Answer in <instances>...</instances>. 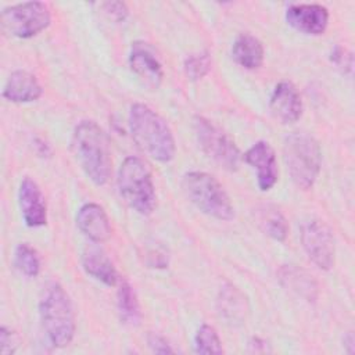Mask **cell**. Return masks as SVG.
Returning <instances> with one entry per match:
<instances>
[{
    "label": "cell",
    "mask_w": 355,
    "mask_h": 355,
    "mask_svg": "<svg viewBox=\"0 0 355 355\" xmlns=\"http://www.w3.org/2000/svg\"><path fill=\"white\" fill-rule=\"evenodd\" d=\"M71 148L85 175L96 184L104 186L111 176V153L107 135L94 121H80L72 133Z\"/></svg>",
    "instance_id": "obj_1"
},
{
    "label": "cell",
    "mask_w": 355,
    "mask_h": 355,
    "mask_svg": "<svg viewBox=\"0 0 355 355\" xmlns=\"http://www.w3.org/2000/svg\"><path fill=\"white\" fill-rule=\"evenodd\" d=\"M129 129L135 143L158 162L175 158L176 143L166 121L146 104L135 103L129 110Z\"/></svg>",
    "instance_id": "obj_2"
},
{
    "label": "cell",
    "mask_w": 355,
    "mask_h": 355,
    "mask_svg": "<svg viewBox=\"0 0 355 355\" xmlns=\"http://www.w3.org/2000/svg\"><path fill=\"white\" fill-rule=\"evenodd\" d=\"M39 315L50 344L64 348L71 344L76 330L72 301L58 283L49 284L39 300Z\"/></svg>",
    "instance_id": "obj_3"
},
{
    "label": "cell",
    "mask_w": 355,
    "mask_h": 355,
    "mask_svg": "<svg viewBox=\"0 0 355 355\" xmlns=\"http://www.w3.org/2000/svg\"><path fill=\"white\" fill-rule=\"evenodd\" d=\"M283 158L293 183L311 189L320 172L322 151L318 140L306 132H293L283 141Z\"/></svg>",
    "instance_id": "obj_4"
},
{
    "label": "cell",
    "mask_w": 355,
    "mask_h": 355,
    "mask_svg": "<svg viewBox=\"0 0 355 355\" xmlns=\"http://www.w3.org/2000/svg\"><path fill=\"white\" fill-rule=\"evenodd\" d=\"M118 190L137 214L150 215L157 205V193L148 165L139 157H126L118 169Z\"/></svg>",
    "instance_id": "obj_5"
},
{
    "label": "cell",
    "mask_w": 355,
    "mask_h": 355,
    "mask_svg": "<svg viewBox=\"0 0 355 355\" xmlns=\"http://www.w3.org/2000/svg\"><path fill=\"white\" fill-rule=\"evenodd\" d=\"M182 190L202 214L219 220H232L234 207L223 186L209 173L191 171L182 176Z\"/></svg>",
    "instance_id": "obj_6"
},
{
    "label": "cell",
    "mask_w": 355,
    "mask_h": 355,
    "mask_svg": "<svg viewBox=\"0 0 355 355\" xmlns=\"http://www.w3.org/2000/svg\"><path fill=\"white\" fill-rule=\"evenodd\" d=\"M193 129L197 143L207 157L229 172H236L240 168L243 155L223 130L204 116H194Z\"/></svg>",
    "instance_id": "obj_7"
},
{
    "label": "cell",
    "mask_w": 355,
    "mask_h": 355,
    "mask_svg": "<svg viewBox=\"0 0 355 355\" xmlns=\"http://www.w3.org/2000/svg\"><path fill=\"white\" fill-rule=\"evenodd\" d=\"M0 22L3 32L10 36L29 39L49 28L51 14L42 1H25L3 8Z\"/></svg>",
    "instance_id": "obj_8"
},
{
    "label": "cell",
    "mask_w": 355,
    "mask_h": 355,
    "mask_svg": "<svg viewBox=\"0 0 355 355\" xmlns=\"http://www.w3.org/2000/svg\"><path fill=\"white\" fill-rule=\"evenodd\" d=\"M308 258L322 270H330L336 261V243L330 227L318 219L305 222L300 233Z\"/></svg>",
    "instance_id": "obj_9"
},
{
    "label": "cell",
    "mask_w": 355,
    "mask_h": 355,
    "mask_svg": "<svg viewBox=\"0 0 355 355\" xmlns=\"http://www.w3.org/2000/svg\"><path fill=\"white\" fill-rule=\"evenodd\" d=\"M129 67L144 85L153 89L159 87L164 78V69L154 49L148 43H132L129 53Z\"/></svg>",
    "instance_id": "obj_10"
},
{
    "label": "cell",
    "mask_w": 355,
    "mask_h": 355,
    "mask_svg": "<svg viewBox=\"0 0 355 355\" xmlns=\"http://www.w3.org/2000/svg\"><path fill=\"white\" fill-rule=\"evenodd\" d=\"M287 24L305 35H323L329 25V10L322 4H293L286 10Z\"/></svg>",
    "instance_id": "obj_11"
},
{
    "label": "cell",
    "mask_w": 355,
    "mask_h": 355,
    "mask_svg": "<svg viewBox=\"0 0 355 355\" xmlns=\"http://www.w3.org/2000/svg\"><path fill=\"white\" fill-rule=\"evenodd\" d=\"M243 159L257 169V182L262 191H268L276 184L279 176L277 161L275 150L268 141L259 140L252 144L243 155Z\"/></svg>",
    "instance_id": "obj_12"
},
{
    "label": "cell",
    "mask_w": 355,
    "mask_h": 355,
    "mask_svg": "<svg viewBox=\"0 0 355 355\" xmlns=\"http://www.w3.org/2000/svg\"><path fill=\"white\" fill-rule=\"evenodd\" d=\"M18 204L22 219L29 227H40L47 222V207L44 196L37 183L31 178H24L18 189Z\"/></svg>",
    "instance_id": "obj_13"
},
{
    "label": "cell",
    "mask_w": 355,
    "mask_h": 355,
    "mask_svg": "<svg viewBox=\"0 0 355 355\" xmlns=\"http://www.w3.org/2000/svg\"><path fill=\"white\" fill-rule=\"evenodd\" d=\"M269 107L272 115L286 125L297 122L304 110L297 87L288 80H282L275 86L270 94Z\"/></svg>",
    "instance_id": "obj_14"
},
{
    "label": "cell",
    "mask_w": 355,
    "mask_h": 355,
    "mask_svg": "<svg viewBox=\"0 0 355 355\" xmlns=\"http://www.w3.org/2000/svg\"><path fill=\"white\" fill-rule=\"evenodd\" d=\"M78 229L93 243H105L112 233L111 223L104 208L96 202L83 204L76 214Z\"/></svg>",
    "instance_id": "obj_15"
},
{
    "label": "cell",
    "mask_w": 355,
    "mask_h": 355,
    "mask_svg": "<svg viewBox=\"0 0 355 355\" xmlns=\"http://www.w3.org/2000/svg\"><path fill=\"white\" fill-rule=\"evenodd\" d=\"M42 94L43 87L37 78L33 73L22 69L11 72L3 89V97L17 104L36 101Z\"/></svg>",
    "instance_id": "obj_16"
},
{
    "label": "cell",
    "mask_w": 355,
    "mask_h": 355,
    "mask_svg": "<svg viewBox=\"0 0 355 355\" xmlns=\"http://www.w3.org/2000/svg\"><path fill=\"white\" fill-rule=\"evenodd\" d=\"M80 261L83 270L93 279L101 282L105 286L118 284V272L112 261L107 257V254L103 250L97 247H87L83 250Z\"/></svg>",
    "instance_id": "obj_17"
},
{
    "label": "cell",
    "mask_w": 355,
    "mask_h": 355,
    "mask_svg": "<svg viewBox=\"0 0 355 355\" xmlns=\"http://www.w3.org/2000/svg\"><path fill=\"white\" fill-rule=\"evenodd\" d=\"M280 283L308 302H315L319 295L318 283L313 276L295 265H283L279 269Z\"/></svg>",
    "instance_id": "obj_18"
},
{
    "label": "cell",
    "mask_w": 355,
    "mask_h": 355,
    "mask_svg": "<svg viewBox=\"0 0 355 355\" xmlns=\"http://www.w3.org/2000/svg\"><path fill=\"white\" fill-rule=\"evenodd\" d=\"M216 305L220 318H223L226 323L232 326L243 323L248 312V302L245 295L232 284H225L220 287Z\"/></svg>",
    "instance_id": "obj_19"
},
{
    "label": "cell",
    "mask_w": 355,
    "mask_h": 355,
    "mask_svg": "<svg viewBox=\"0 0 355 355\" xmlns=\"http://www.w3.org/2000/svg\"><path fill=\"white\" fill-rule=\"evenodd\" d=\"M263 54L261 40L251 33H240L232 46L233 60L245 69H258L263 62Z\"/></svg>",
    "instance_id": "obj_20"
},
{
    "label": "cell",
    "mask_w": 355,
    "mask_h": 355,
    "mask_svg": "<svg viewBox=\"0 0 355 355\" xmlns=\"http://www.w3.org/2000/svg\"><path fill=\"white\" fill-rule=\"evenodd\" d=\"M116 306L119 312V318L123 323L135 326L141 319L140 304L137 295L130 286V283L125 279H119L118 291H116Z\"/></svg>",
    "instance_id": "obj_21"
},
{
    "label": "cell",
    "mask_w": 355,
    "mask_h": 355,
    "mask_svg": "<svg viewBox=\"0 0 355 355\" xmlns=\"http://www.w3.org/2000/svg\"><path fill=\"white\" fill-rule=\"evenodd\" d=\"M259 226L262 230L276 241H284L288 233V225L284 215L275 207H265L259 212Z\"/></svg>",
    "instance_id": "obj_22"
},
{
    "label": "cell",
    "mask_w": 355,
    "mask_h": 355,
    "mask_svg": "<svg viewBox=\"0 0 355 355\" xmlns=\"http://www.w3.org/2000/svg\"><path fill=\"white\" fill-rule=\"evenodd\" d=\"M14 263L17 269L28 277H36L40 272V258L29 243H19L14 250Z\"/></svg>",
    "instance_id": "obj_23"
},
{
    "label": "cell",
    "mask_w": 355,
    "mask_h": 355,
    "mask_svg": "<svg viewBox=\"0 0 355 355\" xmlns=\"http://www.w3.org/2000/svg\"><path fill=\"white\" fill-rule=\"evenodd\" d=\"M194 351L197 354H223L222 341L212 326L204 323L198 327L194 337Z\"/></svg>",
    "instance_id": "obj_24"
},
{
    "label": "cell",
    "mask_w": 355,
    "mask_h": 355,
    "mask_svg": "<svg viewBox=\"0 0 355 355\" xmlns=\"http://www.w3.org/2000/svg\"><path fill=\"white\" fill-rule=\"evenodd\" d=\"M211 65H212V61H211L209 53L201 51V53L190 54L183 62V69L189 79L198 80V79H202L209 72Z\"/></svg>",
    "instance_id": "obj_25"
},
{
    "label": "cell",
    "mask_w": 355,
    "mask_h": 355,
    "mask_svg": "<svg viewBox=\"0 0 355 355\" xmlns=\"http://www.w3.org/2000/svg\"><path fill=\"white\" fill-rule=\"evenodd\" d=\"M103 12L115 22H122L129 14V8L123 1H104L98 4Z\"/></svg>",
    "instance_id": "obj_26"
},
{
    "label": "cell",
    "mask_w": 355,
    "mask_h": 355,
    "mask_svg": "<svg viewBox=\"0 0 355 355\" xmlns=\"http://www.w3.org/2000/svg\"><path fill=\"white\" fill-rule=\"evenodd\" d=\"M0 344H1V355H12L18 347V338L14 331L7 329L6 326L0 327Z\"/></svg>",
    "instance_id": "obj_27"
},
{
    "label": "cell",
    "mask_w": 355,
    "mask_h": 355,
    "mask_svg": "<svg viewBox=\"0 0 355 355\" xmlns=\"http://www.w3.org/2000/svg\"><path fill=\"white\" fill-rule=\"evenodd\" d=\"M330 60H331V62H334L337 67L344 68V71L348 69V72L351 73V71H352V55H351V53H348L345 49H343V47H340V46H336V47L331 50Z\"/></svg>",
    "instance_id": "obj_28"
},
{
    "label": "cell",
    "mask_w": 355,
    "mask_h": 355,
    "mask_svg": "<svg viewBox=\"0 0 355 355\" xmlns=\"http://www.w3.org/2000/svg\"><path fill=\"white\" fill-rule=\"evenodd\" d=\"M147 345L150 349L155 354H172L175 352L173 348L169 345V343L157 333H148L147 334Z\"/></svg>",
    "instance_id": "obj_29"
},
{
    "label": "cell",
    "mask_w": 355,
    "mask_h": 355,
    "mask_svg": "<svg viewBox=\"0 0 355 355\" xmlns=\"http://www.w3.org/2000/svg\"><path fill=\"white\" fill-rule=\"evenodd\" d=\"M354 343H355V340H354V334H352V331H348V333H347V336L344 337V347L347 348V352L352 354V352L355 351Z\"/></svg>",
    "instance_id": "obj_30"
}]
</instances>
